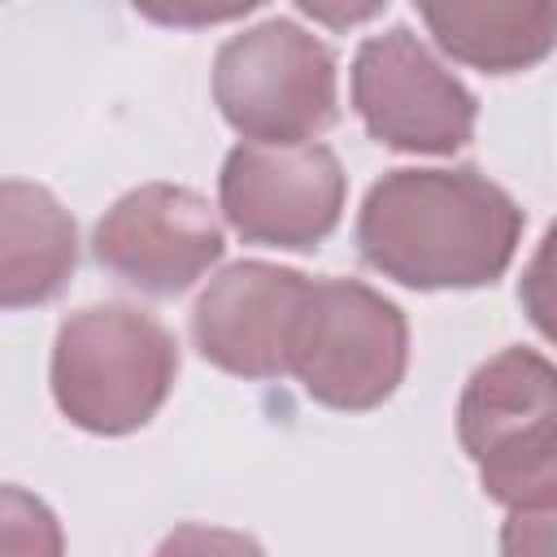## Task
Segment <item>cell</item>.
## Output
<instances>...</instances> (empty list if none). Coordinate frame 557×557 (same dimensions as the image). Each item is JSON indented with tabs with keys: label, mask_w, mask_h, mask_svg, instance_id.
<instances>
[{
	"label": "cell",
	"mask_w": 557,
	"mask_h": 557,
	"mask_svg": "<svg viewBox=\"0 0 557 557\" xmlns=\"http://www.w3.org/2000/svg\"><path fill=\"white\" fill-rule=\"evenodd\" d=\"M157 557H261V548L239 531L196 527L191 522V527H178L174 535H165Z\"/></svg>",
	"instance_id": "cell-15"
},
{
	"label": "cell",
	"mask_w": 557,
	"mask_h": 557,
	"mask_svg": "<svg viewBox=\"0 0 557 557\" xmlns=\"http://www.w3.org/2000/svg\"><path fill=\"white\" fill-rule=\"evenodd\" d=\"M518 231L522 213L483 174L396 170L370 187L357 244L409 287H479L509 265Z\"/></svg>",
	"instance_id": "cell-1"
},
{
	"label": "cell",
	"mask_w": 557,
	"mask_h": 557,
	"mask_svg": "<svg viewBox=\"0 0 557 557\" xmlns=\"http://www.w3.org/2000/svg\"><path fill=\"white\" fill-rule=\"evenodd\" d=\"M222 209L252 244L309 248L339 222V161L322 144H239L222 170Z\"/></svg>",
	"instance_id": "cell-5"
},
{
	"label": "cell",
	"mask_w": 557,
	"mask_h": 557,
	"mask_svg": "<svg viewBox=\"0 0 557 557\" xmlns=\"http://www.w3.org/2000/svg\"><path fill=\"white\" fill-rule=\"evenodd\" d=\"M174 370L178 352L161 322L126 305H96L61 326L52 352V392L70 422L100 435H122L157 413Z\"/></svg>",
	"instance_id": "cell-2"
},
{
	"label": "cell",
	"mask_w": 557,
	"mask_h": 557,
	"mask_svg": "<svg viewBox=\"0 0 557 557\" xmlns=\"http://www.w3.org/2000/svg\"><path fill=\"white\" fill-rule=\"evenodd\" d=\"M505 557H557V509H518L500 535Z\"/></svg>",
	"instance_id": "cell-16"
},
{
	"label": "cell",
	"mask_w": 557,
	"mask_h": 557,
	"mask_svg": "<svg viewBox=\"0 0 557 557\" xmlns=\"http://www.w3.org/2000/svg\"><path fill=\"white\" fill-rule=\"evenodd\" d=\"M213 96L252 144H305L335 117V61L292 22H265L218 52Z\"/></svg>",
	"instance_id": "cell-4"
},
{
	"label": "cell",
	"mask_w": 557,
	"mask_h": 557,
	"mask_svg": "<svg viewBox=\"0 0 557 557\" xmlns=\"http://www.w3.org/2000/svg\"><path fill=\"white\" fill-rule=\"evenodd\" d=\"M287 370L331 409H370L405 374V318L352 278L309 283Z\"/></svg>",
	"instance_id": "cell-3"
},
{
	"label": "cell",
	"mask_w": 557,
	"mask_h": 557,
	"mask_svg": "<svg viewBox=\"0 0 557 557\" xmlns=\"http://www.w3.org/2000/svg\"><path fill=\"white\" fill-rule=\"evenodd\" d=\"M479 466L487 496L513 509H557V422Z\"/></svg>",
	"instance_id": "cell-12"
},
{
	"label": "cell",
	"mask_w": 557,
	"mask_h": 557,
	"mask_svg": "<svg viewBox=\"0 0 557 557\" xmlns=\"http://www.w3.org/2000/svg\"><path fill=\"white\" fill-rule=\"evenodd\" d=\"M557 422V366L531 348H505L466 383L457 426L474 461H487Z\"/></svg>",
	"instance_id": "cell-9"
},
{
	"label": "cell",
	"mask_w": 557,
	"mask_h": 557,
	"mask_svg": "<svg viewBox=\"0 0 557 557\" xmlns=\"http://www.w3.org/2000/svg\"><path fill=\"white\" fill-rule=\"evenodd\" d=\"M352 96L370 135L405 152H453L474 126L470 91L444 74L405 26L357 52Z\"/></svg>",
	"instance_id": "cell-6"
},
{
	"label": "cell",
	"mask_w": 557,
	"mask_h": 557,
	"mask_svg": "<svg viewBox=\"0 0 557 557\" xmlns=\"http://www.w3.org/2000/svg\"><path fill=\"white\" fill-rule=\"evenodd\" d=\"M305 296H309V278H300L296 270H278L265 261L231 265L196 300L191 313L196 348L231 374H248V379L283 374L292 361V335Z\"/></svg>",
	"instance_id": "cell-8"
},
{
	"label": "cell",
	"mask_w": 557,
	"mask_h": 557,
	"mask_svg": "<svg viewBox=\"0 0 557 557\" xmlns=\"http://www.w3.org/2000/svg\"><path fill=\"white\" fill-rule=\"evenodd\" d=\"M522 305H527L531 322L557 344V226L544 235L535 261L522 274Z\"/></svg>",
	"instance_id": "cell-14"
},
{
	"label": "cell",
	"mask_w": 557,
	"mask_h": 557,
	"mask_svg": "<svg viewBox=\"0 0 557 557\" xmlns=\"http://www.w3.org/2000/svg\"><path fill=\"white\" fill-rule=\"evenodd\" d=\"M4 557H61L52 513L22 487H4Z\"/></svg>",
	"instance_id": "cell-13"
},
{
	"label": "cell",
	"mask_w": 557,
	"mask_h": 557,
	"mask_svg": "<svg viewBox=\"0 0 557 557\" xmlns=\"http://www.w3.org/2000/svg\"><path fill=\"white\" fill-rule=\"evenodd\" d=\"M74 270V222L30 183L9 178L0 191V296L9 309L61 292Z\"/></svg>",
	"instance_id": "cell-10"
},
{
	"label": "cell",
	"mask_w": 557,
	"mask_h": 557,
	"mask_svg": "<svg viewBox=\"0 0 557 557\" xmlns=\"http://www.w3.org/2000/svg\"><path fill=\"white\" fill-rule=\"evenodd\" d=\"M222 257V226L187 187L148 183L122 196L96 226V261L122 283L174 296Z\"/></svg>",
	"instance_id": "cell-7"
},
{
	"label": "cell",
	"mask_w": 557,
	"mask_h": 557,
	"mask_svg": "<svg viewBox=\"0 0 557 557\" xmlns=\"http://www.w3.org/2000/svg\"><path fill=\"white\" fill-rule=\"evenodd\" d=\"M422 17L453 57L496 74L531 65L557 44L553 4H453V9H426Z\"/></svg>",
	"instance_id": "cell-11"
}]
</instances>
